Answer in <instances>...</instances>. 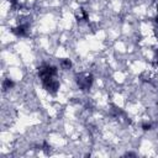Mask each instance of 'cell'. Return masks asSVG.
Listing matches in <instances>:
<instances>
[{"label": "cell", "instance_id": "obj_1", "mask_svg": "<svg viewBox=\"0 0 158 158\" xmlns=\"http://www.w3.org/2000/svg\"><path fill=\"white\" fill-rule=\"evenodd\" d=\"M41 80H42L45 88L47 89V91H49L51 94H56L58 88H59V83H58L55 77L53 76H46V77H42L41 78Z\"/></svg>", "mask_w": 158, "mask_h": 158}, {"label": "cell", "instance_id": "obj_7", "mask_svg": "<svg viewBox=\"0 0 158 158\" xmlns=\"http://www.w3.org/2000/svg\"><path fill=\"white\" fill-rule=\"evenodd\" d=\"M157 21H158V16H157Z\"/></svg>", "mask_w": 158, "mask_h": 158}, {"label": "cell", "instance_id": "obj_3", "mask_svg": "<svg viewBox=\"0 0 158 158\" xmlns=\"http://www.w3.org/2000/svg\"><path fill=\"white\" fill-rule=\"evenodd\" d=\"M12 86H14V82L12 80H10V79H5V80H4V83H3L4 90H7V89L12 88Z\"/></svg>", "mask_w": 158, "mask_h": 158}, {"label": "cell", "instance_id": "obj_2", "mask_svg": "<svg viewBox=\"0 0 158 158\" xmlns=\"http://www.w3.org/2000/svg\"><path fill=\"white\" fill-rule=\"evenodd\" d=\"M91 83H93V77L91 76H85V77H78L77 78V84L79 85V88H80L82 90H86L90 88Z\"/></svg>", "mask_w": 158, "mask_h": 158}, {"label": "cell", "instance_id": "obj_4", "mask_svg": "<svg viewBox=\"0 0 158 158\" xmlns=\"http://www.w3.org/2000/svg\"><path fill=\"white\" fill-rule=\"evenodd\" d=\"M12 32H14L15 35H19V36H25V35H26V31H25V28H24V27L14 28V30H12Z\"/></svg>", "mask_w": 158, "mask_h": 158}, {"label": "cell", "instance_id": "obj_5", "mask_svg": "<svg viewBox=\"0 0 158 158\" xmlns=\"http://www.w3.org/2000/svg\"><path fill=\"white\" fill-rule=\"evenodd\" d=\"M61 64H62V67H63L64 69H69L70 67H72V63H70L69 59H62Z\"/></svg>", "mask_w": 158, "mask_h": 158}, {"label": "cell", "instance_id": "obj_6", "mask_svg": "<svg viewBox=\"0 0 158 158\" xmlns=\"http://www.w3.org/2000/svg\"><path fill=\"white\" fill-rule=\"evenodd\" d=\"M142 128H143L144 131H148V130H151V125H149V124H143L142 125Z\"/></svg>", "mask_w": 158, "mask_h": 158}]
</instances>
